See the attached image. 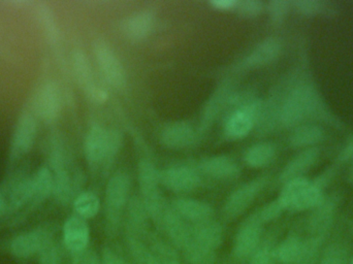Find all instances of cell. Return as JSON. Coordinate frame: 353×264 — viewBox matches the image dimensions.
I'll list each match as a JSON object with an SVG mask.
<instances>
[{
    "instance_id": "11",
    "label": "cell",
    "mask_w": 353,
    "mask_h": 264,
    "mask_svg": "<svg viewBox=\"0 0 353 264\" xmlns=\"http://www.w3.org/2000/svg\"><path fill=\"white\" fill-rule=\"evenodd\" d=\"M155 25V16L151 12L142 10L128 16L122 23V32L132 41H140L148 37Z\"/></svg>"
},
{
    "instance_id": "21",
    "label": "cell",
    "mask_w": 353,
    "mask_h": 264,
    "mask_svg": "<svg viewBox=\"0 0 353 264\" xmlns=\"http://www.w3.org/2000/svg\"><path fill=\"white\" fill-rule=\"evenodd\" d=\"M317 156L319 153L315 149L306 150L299 154L284 168L281 174V180L286 183L294 179L301 178V174L307 172L314 164Z\"/></svg>"
},
{
    "instance_id": "13",
    "label": "cell",
    "mask_w": 353,
    "mask_h": 264,
    "mask_svg": "<svg viewBox=\"0 0 353 264\" xmlns=\"http://www.w3.org/2000/svg\"><path fill=\"white\" fill-rule=\"evenodd\" d=\"M50 243L51 240L47 232L37 230L17 236L12 241L10 249L14 256L26 258L37 252H41Z\"/></svg>"
},
{
    "instance_id": "15",
    "label": "cell",
    "mask_w": 353,
    "mask_h": 264,
    "mask_svg": "<svg viewBox=\"0 0 353 264\" xmlns=\"http://www.w3.org/2000/svg\"><path fill=\"white\" fill-rule=\"evenodd\" d=\"M281 52V43L277 39L270 37L256 45L242 62L243 68H257L272 63Z\"/></svg>"
},
{
    "instance_id": "8",
    "label": "cell",
    "mask_w": 353,
    "mask_h": 264,
    "mask_svg": "<svg viewBox=\"0 0 353 264\" xmlns=\"http://www.w3.org/2000/svg\"><path fill=\"white\" fill-rule=\"evenodd\" d=\"M161 184L175 192H189L201 185L199 174L188 166H174L159 172Z\"/></svg>"
},
{
    "instance_id": "35",
    "label": "cell",
    "mask_w": 353,
    "mask_h": 264,
    "mask_svg": "<svg viewBox=\"0 0 353 264\" xmlns=\"http://www.w3.org/2000/svg\"><path fill=\"white\" fill-rule=\"evenodd\" d=\"M236 0H213L210 2L211 6H213L215 10H234L236 6Z\"/></svg>"
},
{
    "instance_id": "25",
    "label": "cell",
    "mask_w": 353,
    "mask_h": 264,
    "mask_svg": "<svg viewBox=\"0 0 353 264\" xmlns=\"http://www.w3.org/2000/svg\"><path fill=\"white\" fill-rule=\"evenodd\" d=\"M323 139V130L315 125L299 126L290 136L292 147L302 148L319 143Z\"/></svg>"
},
{
    "instance_id": "33",
    "label": "cell",
    "mask_w": 353,
    "mask_h": 264,
    "mask_svg": "<svg viewBox=\"0 0 353 264\" xmlns=\"http://www.w3.org/2000/svg\"><path fill=\"white\" fill-rule=\"evenodd\" d=\"M274 258H275V253L272 252L267 247L259 248L252 255L250 264H274Z\"/></svg>"
},
{
    "instance_id": "27",
    "label": "cell",
    "mask_w": 353,
    "mask_h": 264,
    "mask_svg": "<svg viewBox=\"0 0 353 264\" xmlns=\"http://www.w3.org/2000/svg\"><path fill=\"white\" fill-rule=\"evenodd\" d=\"M32 180L23 181L12 190L10 194V205L14 209L22 207L27 201H32Z\"/></svg>"
},
{
    "instance_id": "23",
    "label": "cell",
    "mask_w": 353,
    "mask_h": 264,
    "mask_svg": "<svg viewBox=\"0 0 353 264\" xmlns=\"http://www.w3.org/2000/svg\"><path fill=\"white\" fill-rule=\"evenodd\" d=\"M303 246H304V242H301L299 238H286L274 252L275 258L283 264H300L302 259Z\"/></svg>"
},
{
    "instance_id": "31",
    "label": "cell",
    "mask_w": 353,
    "mask_h": 264,
    "mask_svg": "<svg viewBox=\"0 0 353 264\" xmlns=\"http://www.w3.org/2000/svg\"><path fill=\"white\" fill-rule=\"evenodd\" d=\"M282 210L284 209L280 205L279 201H273V203H269V205H265L263 209L259 210L256 215L259 219L265 224V222L271 221V220L278 217Z\"/></svg>"
},
{
    "instance_id": "38",
    "label": "cell",
    "mask_w": 353,
    "mask_h": 264,
    "mask_svg": "<svg viewBox=\"0 0 353 264\" xmlns=\"http://www.w3.org/2000/svg\"><path fill=\"white\" fill-rule=\"evenodd\" d=\"M6 199H4V197L2 196L1 194H0V216H1L2 214H3V212L6 211Z\"/></svg>"
},
{
    "instance_id": "20",
    "label": "cell",
    "mask_w": 353,
    "mask_h": 264,
    "mask_svg": "<svg viewBox=\"0 0 353 264\" xmlns=\"http://www.w3.org/2000/svg\"><path fill=\"white\" fill-rule=\"evenodd\" d=\"M37 135V123L34 118L29 114H24L19 120L12 139V151L16 154L26 153L32 147Z\"/></svg>"
},
{
    "instance_id": "26",
    "label": "cell",
    "mask_w": 353,
    "mask_h": 264,
    "mask_svg": "<svg viewBox=\"0 0 353 264\" xmlns=\"http://www.w3.org/2000/svg\"><path fill=\"white\" fill-rule=\"evenodd\" d=\"M74 210L81 217L90 219L95 217L101 209L99 197L92 192H83L74 199Z\"/></svg>"
},
{
    "instance_id": "10",
    "label": "cell",
    "mask_w": 353,
    "mask_h": 264,
    "mask_svg": "<svg viewBox=\"0 0 353 264\" xmlns=\"http://www.w3.org/2000/svg\"><path fill=\"white\" fill-rule=\"evenodd\" d=\"M196 132L188 122L178 121L168 124L161 134V141L171 149H185L193 145Z\"/></svg>"
},
{
    "instance_id": "14",
    "label": "cell",
    "mask_w": 353,
    "mask_h": 264,
    "mask_svg": "<svg viewBox=\"0 0 353 264\" xmlns=\"http://www.w3.org/2000/svg\"><path fill=\"white\" fill-rule=\"evenodd\" d=\"M191 240L205 250L214 252L222 242V227L213 220L191 226Z\"/></svg>"
},
{
    "instance_id": "34",
    "label": "cell",
    "mask_w": 353,
    "mask_h": 264,
    "mask_svg": "<svg viewBox=\"0 0 353 264\" xmlns=\"http://www.w3.org/2000/svg\"><path fill=\"white\" fill-rule=\"evenodd\" d=\"M41 264H59V255L51 243L41 251Z\"/></svg>"
},
{
    "instance_id": "36",
    "label": "cell",
    "mask_w": 353,
    "mask_h": 264,
    "mask_svg": "<svg viewBox=\"0 0 353 264\" xmlns=\"http://www.w3.org/2000/svg\"><path fill=\"white\" fill-rule=\"evenodd\" d=\"M103 264H128L121 257L118 256L113 251L105 249L103 254Z\"/></svg>"
},
{
    "instance_id": "7",
    "label": "cell",
    "mask_w": 353,
    "mask_h": 264,
    "mask_svg": "<svg viewBox=\"0 0 353 264\" xmlns=\"http://www.w3.org/2000/svg\"><path fill=\"white\" fill-rule=\"evenodd\" d=\"M263 225L256 214L243 223L234 238V254L236 258L246 259L254 254L261 243Z\"/></svg>"
},
{
    "instance_id": "17",
    "label": "cell",
    "mask_w": 353,
    "mask_h": 264,
    "mask_svg": "<svg viewBox=\"0 0 353 264\" xmlns=\"http://www.w3.org/2000/svg\"><path fill=\"white\" fill-rule=\"evenodd\" d=\"M89 238H90V232H89L88 225L81 218H70L64 224V243L72 252H83L88 246Z\"/></svg>"
},
{
    "instance_id": "6",
    "label": "cell",
    "mask_w": 353,
    "mask_h": 264,
    "mask_svg": "<svg viewBox=\"0 0 353 264\" xmlns=\"http://www.w3.org/2000/svg\"><path fill=\"white\" fill-rule=\"evenodd\" d=\"M267 182V178H257L236 189L224 205V216L228 219H234L244 213L263 190Z\"/></svg>"
},
{
    "instance_id": "37",
    "label": "cell",
    "mask_w": 353,
    "mask_h": 264,
    "mask_svg": "<svg viewBox=\"0 0 353 264\" xmlns=\"http://www.w3.org/2000/svg\"><path fill=\"white\" fill-rule=\"evenodd\" d=\"M78 264H99L97 256L93 254H87L79 259Z\"/></svg>"
},
{
    "instance_id": "32",
    "label": "cell",
    "mask_w": 353,
    "mask_h": 264,
    "mask_svg": "<svg viewBox=\"0 0 353 264\" xmlns=\"http://www.w3.org/2000/svg\"><path fill=\"white\" fill-rule=\"evenodd\" d=\"M296 10L305 16H314L321 10V3L315 0H300L294 2Z\"/></svg>"
},
{
    "instance_id": "22",
    "label": "cell",
    "mask_w": 353,
    "mask_h": 264,
    "mask_svg": "<svg viewBox=\"0 0 353 264\" xmlns=\"http://www.w3.org/2000/svg\"><path fill=\"white\" fill-rule=\"evenodd\" d=\"M275 156L276 149L272 143H259L247 150L244 159L247 165L259 168L269 165Z\"/></svg>"
},
{
    "instance_id": "30",
    "label": "cell",
    "mask_w": 353,
    "mask_h": 264,
    "mask_svg": "<svg viewBox=\"0 0 353 264\" xmlns=\"http://www.w3.org/2000/svg\"><path fill=\"white\" fill-rule=\"evenodd\" d=\"M152 252L159 264H182L176 258L174 251L163 243H157L153 247Z\"/></svg>"
},
{
    "instance_id": "39",
    "label": "cell",
    "mask_w": 353,
    "mask_h": 264,
    "mask_svg": "<svg viewBox=\"0 0 353 264\" xmlns=\"http://www.w3.org/2000/svg\"><path fill=\"white\" fill-rule=\"evenodd\" d=\"M345 156H347L346 158L353 157V141L350 145H348L347 149L345 150Z\"/></svg>"
},
{
    "instance_id": "3",
    "label": "cell",
    "mask_w": 353,
    "mask_h": 264,
    "mask_svg": "<svg viewBox=\"0 0 353 264\" xmlns=\"http://www.w3.org/2000/svg\"><path fill=\"white\" fill-rule=\"evenodd\" d=\"M316 95L309 87H299L290 92L280 111V120L285 126H294L308 117L316 108Z\"/></svg>"
},
{
    "instance_id": "16",
    "label": "cell",
    "mask_w": 353,
    "mask_h": 264,
    "mask_svg": "<svg viewBox=\"0 0 353 264\" xmlns=\"http://www.w3.org/2000/svg\"><path fill=\"white\" fill-rule=\"evenodd\" d=\"M37 112L46 121L57 117L61 109V95L54 83H48L39 90L37 97Z\"/></svg>"
},
{
    "instance_id": "29",
    "label": "cell",
    "mask_w": 353,
    "mask_h": 264,
    "mask_svg": "<svg viewBox=\"0 0 353 264\" xmlns=\"http://www.w3.org/2000/svg\"><path fill=\"white\" fill-rule=\"evenodd\" d=\"M290 10V3L285 0H273L268 3V12H269L271 20L275 24L281 23Z\"/></svg>"
},
{
    "instance_id": "28",
    "label": "cell",
    "mask_w": 353,
    "mask_h": 264,
    "mask_svg": "<svg viewBox=\"0 0 353 264\" xmlns=\"http://www.w3.org/2000/svg\"><path fill=\"white\" fill-rule=\"evenodd\" d=\"M263 10V3L259 0H243L236 2L234 12L242 18L251 19L259 16Z\"/></svg>"
},
{
    "instance_id": "12",
    "label": "cell",
    "mask_w": 353,
    "mask_h": 264,
    "mask_svg": "<svg viewBox=\"0 0 353 264\" xmlns=\"http://www.w3.org/2000/svg\"><path fill=\"white\" fill-rule=\"evenodd\" d=\"M130 181L125 174L118 172L110 179L105 190V201L108 209L112 213L118 214V212L125 207L130 196Z\"/></svg>"
},
{
    "instance_id": "5",
    "label": "cell",
    "mask_w": 353,
    "mask_h": 264,
    "mask_svg": "<svg viewBox=\"0 0 353 264\" xmlns=\"http://www.w3.org/2000/svg\"><path fill=\"white\" fill-rule=\"evenodd\" d=\"M263 114V105L259 101L244 103L226 120L224 132L230 139H240L247 136L254 128Z\"/></svg>"
},
{
    "instance_id": "24",
    "label": "cell",
    "mask_w": 353,
    "mask_h": 264,
    "mask_svg": "<svg viewBox=\"0 0 353 264\" xmlns=\"http://www.w3.org/2000/svg\"><path fill=\"white\" fill-rule=\"evenodd\" d=\"M32 180V201H39L47 199L54 190V179L47 167L41 168Z\"/></svg>"
},
{
    "instance_id": "19",
    "label": "cell",
    "mask_w": 353,
    "mask_h": 264,
    "mask_svg": "<svg viewBox=\"0 0 353 264\" xmlns=\"http://www.w3.org/2000/svg\"><path fill=\"white\" fill-rule=\"evenodd\" d=\"M173 209L183 219L193 223L211 220L214 215L212 205L196 199H176L173 203Z\"/></svg>"
},
{
    "instance_id": "40",
    "label": "cell",
    "mask_w": 353,
    "mask_h": 264,
    "mask_svg": "<svg viewBox=\"0 0 353 264\" xmlns=\"http://www.w3.org/2000/svg\"><path fill=\"white\" fill-rule=\"evenodd\" d=\"M352 264H353V261H352Z\"/></svg>"
},
{
    "instance_id": "4",
    "label": "cell",
    "mask_w": 353,
    "mask_h": 264,
    "mask_svg": "<svg viewBox=\"0 0 353 264\" xmlns=\"http://www.w3.org/2000/svg\"><path fill=\"white\" fill-rule=\"evenodd\" d=\"M93 52L97 65L105 81L114 88H123L126 83L125 72L111 45L105 41H95Z\"/></svg>"
},
{
    "instance_id": "2",
    "label": "cell",
    "mask_w": 353,
    "mask_h": 264,
    "mask_svg": "<svg viewBox=\"0 0 353 264\" xmlns=\"http://www.w3.org/2000/svg\"><path fill=\"white\" fill-rule=\"evenodd\" d=\"M122 136L117 130L93 126L85 139V154L91 163L111 159L121 147Z\"/></svg>"
},
{
    "instance_id": "9",
    "label": "cell",
    "mask_w": 353,
    "mask_h": 264,
    "mask_svg": "<svg viewBox=\"0 0 353 264\" xmlns=\"http://www.w3.org/2000/svg\"><path fill=\"white\" fill-rule=\"evenodd\" d=\"M74 68L79 82L88 93L89 97L97 103L105 101L108 99V93L95 84L90 62L82 52L74 53Z\"/></svg>"
},
{
    "instance_id": "18",
    "label": "cell",
    "mask_w": 353,
    "mask_h": 264,
    "mask_svg": "<svg viewBox=\"0 0 353 264\" xmlns=\"http://www.w3.org/2000/svg\"><path fill=\"white\" fill-rule=\"evenodd\" d=\"M201 172L214 179L228 180L240 174V166L232 158L219 155L205 158L199 164Z\"/></svg>"
},
{
    "instance_id": "1",
    "label": "cell",
    "mask_w": 353,
    "mask_h": 264,
    "mask_svg": "<svg viewBox=\"0 0 353 264\" xmlns=\"http://www.w3.org/2000/svg\"><path fill=\"white\" fill-rule=\"evenodd\" d=\"M321 201V194L316 186L306 179L296 178L286 182L280 193V205L292 211H305L316 207Z\"/></svg>"
}]
</instances>
